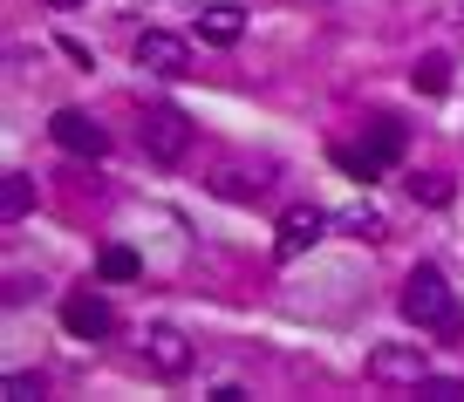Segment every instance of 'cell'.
<instances>
[{
	"mask_svg": "<svg viewBox=\"0 0 464 402\" xmlns=\"http://www.w3.org/2000/svg\"><path fill=\"white\" fill-rule=\"evenodd\" d=\"M48 7H82V0H48Z\"/></svg>",
	"mask_w": 464,
	"mask_h": 402,
	"instance_id": "obj_19",
	"label": "cell"
},
{
	"mask_svg": "<svg viewBox=\"0 0 464 402\" xmlns=\"http://www.w3.org/2000/svg\"><path fill=\"white\" fill-rule=\"evenodd\" d=\"M28 212H34V177L28 171H7V177H0V218L14 225V218H28Z\"/></svg>",
	"mask_w": 464,
	"mask_h": 402,
	"instance_id": "obj_10",
	"label": "cell"
},
{
	"mask_svg": "<svg viewBox=\"0 0 464 402\" xmlns=\"http://www.w3.org/2000/svg\"><path fill=\"white\" fill-rule=\"evenodd\" d=\"M137 144H144V158L178 164V158L191 150V116H185V110H171V102H150L144 123H137Z\"/></svg>",
	"mask_w": 464,
	"mask_h": 402,
	"instance_id": "obj_2",
	"label": "cell"
},
{
	"mask_svg": "<svg viewBox=\"0 0 464 402\" xmlns=\"http://www.w3.org/2000/svg\"><path fill=\"white\" fill-rule=\"evenodd\" d=\"M334 225H342V232H355V239H382V232H390V225H382V212H369V205H355V212H342V218H334Z\"/></svg>",
	"mask_w": 464,
	"mask_h": 402,
	"instance_id": "obj_16",
	"label": "cell"
},
{
	"mask_svg": "<svg viewBox=\"0 0 464 402\" xmlns=\"http://www.w3.org/2000/svg\"><path fill=\"white\" fill-rule=\"evenodd\" d=\"M369 150H376L382 164H396L403 158V123H396V116H369V137H362Z\"/></svg>",
	"mask_w": 464,
	"mask_h": 402,
	"instance_id": "obj_12",
	"label": "cell"
},
{
	"mask_svg": "<svg viewBox=\"0 0 464 402\" xmlns=\"http://www.w3.org/2000/svg\"><path fill=\"white\" fill-rule=\"evenodd\" d=\"M239 34H246V7H239V0H212V7H198V42L232 48Z\"/></svg>",
	"mask_w": 464,
	"mask_h": 402,
	"instance_id": "obj_8",
	"label": "cell"
},
{
	"mask_svg": "<svg viewBox=\"0 0 464 402\" xmlns=\"http://www.w3.org/2000/svg\"><path fill=\"white\" fill-rule=\"evenodd\" d=\"M144 273V259L130 253V245H110V253H102V280H137Z\"/></svg>",
	"mask_w": 464,
	"mask_h": 402,
	"instance_id": "obj_17",
	"label": "cell"
},
{
	"mask_svg": "<svg viewBox=\"0 0 464 402\" xmlns=\"http://www.w3.org/2000/svg\"><path fill=\"white\" fill-rule=\"evenodd\" d=\"M0 396H7V402H34V396H42V375H7Z\"/></svg>",
	"mask_w": 464,
	"mask_h": 402,
	"instance_id": "obj_18",
	"label": "cell"
},
{
	"mask_svg": "<svg viewBox=\"0 0 464 402\" xmlns=\"http://www.w3.org/2000/svg\"><path fill=\"white\" fill-rule=\"evenodd\" d=\"M328 225H334V218L321 212V205H294V212L280 218V232H274V259H280V266H294V259H301L307 245H321V239H328Z\"/></svg>",
	"mask_w": 464,
	"mask_h": 402,
	"instance_id": "obj_3",
	"label": "cell"
},
{
	"mask_svg": "<svg viewBox=\"0 0 464 402\" xmlns=\"http://www.w3.org/2000/svg\"><path fill=\"white\" fill-rule=\"evenodd\" d=\"M403 321L410 328H423V334H437V341H458L464 334V307H458V293H450V280L437 273V266H410V280H403Z\"/></svg>",
	"mask_w": 464,
	"mask_h": 402,
	"instance_id": "obj_1",
	"label": "cell"
},
{
	"mask_svg": "<svg viewBox=\"0 0 464 402\" xmlns=\"http://www.w3.org/2000/svg\"><path fill=\"white\" fill-rule=\"evenodd\" d=\"M260 185H266V177H260V171H253V177H246V171H232V164H226V171H218V177H212V191H218V198H253V191H260Z\"/></svg>",
	"mask_w": 464,
	"mask_h": 402,
	"instance_id": "obj_15",
	"label": "cell"
},
{
	"mask_svg": "<svg viewBox=\"0 0 464 402\" xmlns=\"http://www.w3.org/2000/svg\"><path fill=\"white\" fill-rule=\"evenodd\" d=\"M334 171H348L355 185H369V177H382V158L369 144H334Z\"/></svg>",
	"mask_w": 464,
	"mask_h": 402,
	"instance_id": "obj_11",
	"label": "cell"
},
{
	"mask_svg": "<svg viewBox=\"0 0 464 402\" xmlns=\"http://www.w3.org/2000/svg\"><path fill=\"white\" fill-rule=\"evenodd\" d=\"M137 69H150V75H164V82H178V75H191V42L185 34H164V28H144L137 34Z\"/></svg>",
	"mask_w": 464,
	"mask_h": 402,
	"instance_id": "obj_4",
	"label": "cell"
},
{
	"mask_svg": "<svg viewBox=\"0 0 464 402\" xmlns=\"http://www.w3.org/2000/svg\"><path fill=\"white\" fill-rule=\"evenodd\" d=\"M62 328H69L75 341H110L116 334V307L102 301V293H69V301H62Z\"/></svg>",
	"mask_w": 464,
	"mask_h": 402,
	"instance_id": "obj_7",
	"label": "cell"
},
{
	"mask_svg": "<svg viewBox=\"0 0 464 402\" xmlns=\"http://www.w3.org/2000/svg\"><path fill=\"white\" fill-rule=\"evenodd\" d=\"M410 82H417L423 96H444L450 89V55H423L417 69H410Z\"/></svg>",
	"mask_w": 464,
	"mask_h": 402,
	"instance_id": "obj_14",
	"label": "cell"
},
{
	"mask_svg": "<svg viewBox=\"0 0 464 402\" xmlns=\"http://www.w3.org/2000/svg\"><path fill=\"white\" fill-rule=\"evenodd\" d=\"M369 375L390 382V388H417L423 375H430V355H423L417 341H382V348H369Z\"/></svg>",
	"mask_w": 464,
	"mask_h": 402,
	"instance_id": "obj_5",
	"label": "cell"
},
{
	"mask_svg": "<svg viewBox=\"0 0 464 402\" xmlns=\"http://www.w3.org/2000/svg\"><path fill=\"white\" fill-rule=\"evenodd\" d=\"M48 137H55L69 158H102V150H110V137H102V123L89 110H55L48 116Z\"/></svg>",
	"mask_w": 464,
	"mask_h": 402,
	"instance_id": "obj_6",
	"label": "cell"
},
{
	"mask_svg": "<svg viewBox=\"0 0 464 402\" xmlns=\"http://www.w3.org/2000/svg\"><path fill=\"white\" fill-rule=\"evenodd\" d=\"M410 198H417V205H430V212H444V205L458 198V185H450L444 171H417V177H410Z\"/></svg>",
	"mask_w": 464,
	"mask_h": 402,
	"instance_id": "obj_13",
	"label": "cell"
},
{
	"mask_svg": "<svg viewBox=\"0 0 464 402\" xmlns=\"http://www.w3.org/2000/svg\"><path fill=\"white\" fill-rule=\"evenodd\" d=\"M144 361H150L158 375H185V368H191V341H185L178 328H150V334H144Z\"/></svg>",
	"mask_w": 464,
	"mask_h": 402,
	"instance_id": "obj_9",
	"label": "cell"
}]
</instances>
